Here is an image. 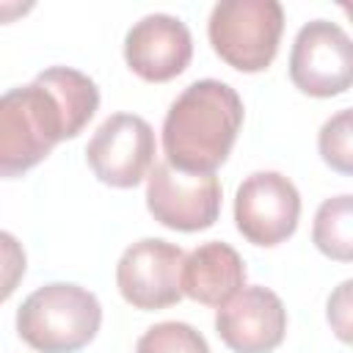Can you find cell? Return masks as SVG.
<instances>
[{
    "label": "cell",
    "instance_id": "6da1fadb",
    "mask_svg": "<svg viewBox=\"0 0 353 353\" xmlns=\"http://www.w3.org/2000/svg\"><path fill=\"white\" fill-rule=\"evenodd\" d=\"M97 108V83L72 66H50L33 83L0 94V179L39 165L55 143L74 138Z\"/></svg>",
    "mask_w": 353,
    "mask_h": 353
},
{
    "label": "cell",
    "instance_id": "7a4b0ae2",
    "mask_svg": "<svg viewBox=\"0 0 353 353\" xmlns=\"http://www.w3.org/2000/svg\"><path fill=\"white\" fill-rule=\"evenodd\" d=\"M243 124V99L223 80L190 83L163 121L165 163L185 174H215Z\"/></svg>",
    "mask_w": 353,
    "mask_h": 353
},
{
    "label": "cell",
    "instance_id": "3957f363",
    "mask_svg": "<svg viewBox=\"0 0 353 353\" xmlns=\"http://www.w3.org/2000/svg\"><path fill=\"white\" fill-rule=\"evenodd\" d=\"M99 323L102 306L97 295L66 281L33 290L17 312L19 336L39 353H74L97 336Z\"/></svg>",
    "mask_w": 353,
    "mask_h": 353
},
{
    "label": "cell",
    "instance_id": "277c9868",
    "mask_svg": "<svg viewBox=\"0 0 353 353\" xmlns=\"http://www.w3.org/2000/svg\"><path fill=\"white\" fill-rule=\"evenodd\" d=\"M284 30L279 0H221L212 6L207 33L212 50L240 72L270 66Z\"/></svg>",
    "mask_w": 353,
    "mask_h": 353
},
{
    "label": "cell",
    "instance_id": "5b68a950",
    "mask_svg": "<svg viewBox=\"0 0 353 353\" xmlns=\"http://www.w3.org/2000/svg\"><path fill=\"white\" fill-rule=\"evenodd\" d=\"M290 80L309 97H336L353 83L350 36L328 19L306 22L290 50Z\"/></svg>",
    "mask_w": 353,
    "mask_h": 353
},
{
    "label": "cell",
    "instance_id": "8992f818",
    "mask_svg": "<svg viewBox=\"0 0 353 353\" xmlns=\"http://www.w3.org/2000/svg\"><path fill=\"white\" fill-rule=\"evenodd\" d=\"M146 207L168 229L199 232L218 221L221 182L215 174H185L154 163L146 174Z\"/></svg>",
    "mask_w": 353,
    "mask_h": 353
},
{
    "label": "cell",
    "instance_id": "52a82bcc",
    "mask_svg": "<svg viewBox=\"0 0 353 353\" xmlns=\"http://www.w3.org/2000/svg\"><path fill=\"white\" fill-rule=\"evenodd\" d=\"M154 130L135 113L108 116L85 146L97 179L113 188H135L154 165Z\"/></svg>",
    "mask_w": 353,
    "mask_h": 353
},
{
    "label": "cell",
    "instance_id": "ba28073f",
    "mask_svg": "<svg viewBox=\"0 0 353 353\" xmlns=\"http://www.w3.org/2000/svg\"><path fill=\"white\" fill-rule=\"evenodd\" d=\"M301 215L298 188L279 171H254L243 179L234 196V223L240 234L254 245L284 243Z\"/></svg>",
    "mask_w": 353,
    "mask_h": 353
},
{
    "label": "cell",
    "instance_id": "9c48e42d",
    "mask_svg": "<svg viewBox=\"0 0 353 353\" xmlns=\"http://www.w3.org/2000/svg\"><path fill=\"white\" fill-rule=\"evenodd\" d=\"M185 251L160 237H143L132 243L116 265V287L135 309H165L179 303Z\"/></svg>",
    "mask_w": 353,
    "mask_h": 353
},
{
    "label": "cell",
    "instance_id": "30bf717a",
    "mask_svg": "<svg viewBox=\"0 0 353 353\" xmlns=\"http://www.w3.org/2000/svg\"><path fill=\"white\" fill-rule=\"evenodd\" d=\"M215 331L234 353H270L287 334V309L268 287H243L215 314Z\"/></svg>",
    "mask_w": 353,
    "mask_h": 353
},
{
    "label": "cell",
    "instance_id": "8fae6325",
    "mask_svg": "<svg viewBox=\"0 0 353 353\" xmlns=\"http://www.w3.org/2000/svg\"><path fill=\"white\" fill-rule=\"evenodd\" d=\"M190 55V30L179 17L171 14H146L124 36L127 66L149 83H165L182 74Z\"/></svg>",
    "mask_w": 353,
    "mask_h": 353
},
{
    "label": "cell",
    "instance_id": "7c38bea8",
    "mask_svg": "<svg viewBox=\"0 0 353 353\" xmlns=\"http://www.w3.org/2000/svg\"><path fill=\"white\" fill-rule=\"evenodd\" d=\"M179 287L204 306H223L245 287V262L229 243H201L182 259Z\"/></svg>",
    "mask_w": 353,
    "mask_h": 353
},
{
    "label": "cell",
    "instance_id": "4fadbf2b",
    "mask_svg": "<svg viewBox=\"0 0 353 353\" xmlns=\"http://www.w3.org/2000/svg\"><path fill=\"white\" fill-rule=\"evenodd\" d=\"M312 240L325 256L336 262H350L353 256V196L350 193L325 199L317 207Z\"/></svg>",
    "mask_w": 353,
    "mask_h": 353
},
{
    "label": "cell",
    "instance_id": "5bb4252c",
    "mask_svg": "<svg viewBox=\"0 0 353 353\" xmlns=\"http://www.w3.org/2000/svg\"><path fill=\"white\" fill-rule=\"evenodd\" d=\"M135 353H210V345L193 325L165 320L141 334Z\"/></svg>",
    "mask_w": 353,
    "mask_h": 353
},
{
    "label": "cell",
    "instance_id": "9a60e30c",
    "mask_svg": "<svg viewBox=\"0 0 353 353\" xmlns=\"http://www.w3.org/2000/svg\"><path fill=\"white\" fill-rule=\"evenodd\" d=\"M350 141H353V113H350V108H342L320 127V135H317L323 160L339 174L353 171V143Z\"/></svg>",
    "mask_w": 353,
    "mask_h": 353
},
{
    "label": "cell",
    "instance_id": "2e32d148",
    "mask_svg": "<svg viewBox=\"0 0 353 353\" xmlns=\"http://www.w3.org/2000/svg\"><path fill=\"white\" fill-rule=\"evenodd\" d=\"M25 268H28V256L22 243L11 232L0 229V303L11 298V292L19 287Z\"/></svg>",
    "mask_w": 353,
    "mask_h": 353
},
{
    "label": "cell",
    "instance_id": "e0dca14e",
    "mask_svg": "<svg viewBox=\"0 0 353 353\" xmlns=\"http://www.w3.org/2000/svg\"><path fill=\"white\" fill-rule=\"evenodd\" d=\"M347 292H350V281H342L339 290H336V295L328 301V320L334 323L339 339H345V342H347V336H350V334H347V306H350Z\"/></svg>",
    "mask_w": 353,
    "mask_h": 353
},
{
    "label": "cell",
    "instance_id": "ac0fdd59",
    "mask_svg": "<svg viewBox=\"0 0 353 353\" xmlns=\"http://www.w3.org/2000/svg\"><path fill=\"white\" fill-rule=\"evenodd\" d=\"M33 3H0V22H8L14 19L17 14H25Z\"/></svg>",
    "mask_w": 353,
    "mask_h": 353
}]
</instances>
